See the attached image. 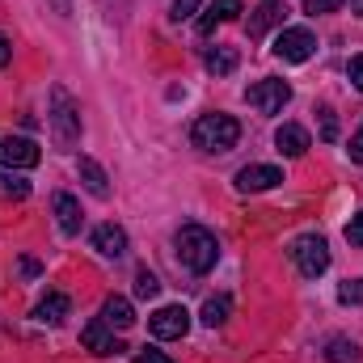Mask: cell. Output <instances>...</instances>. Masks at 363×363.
Segmentation results:
<instances>
[{"label":"cell","mask_w":363,"mask_h":363,"mask_svg":"<svg viewBox=\"0 0 363 363\" xmlns=\"http://www.w3.org/2000/svg\"><path fill=\"white\" fill-rule=\"evenodd\" d=\"M174 245H178V258L190 274H207L220 262V241H216V233L203 228V224H182L178 237H174Z\"/></svg>","instance_id":"obj_1"},{"label":"cell","mask_w":363,"mask_h":363,"mask_svg":"<svg viewBox=\"0 0 363 363\" xmlns=\"http://www.w3.org/2000/svg\"><path fill=\"white\" fill-rule=\"evenodd\" d=\"M47 123H51V140H55V148L72 152V148L81 144V106L72 101V93L64 89V85H55V89H51Z\"/></svg>","instance_id":"obj_2"},{"label":"cell","mask_w":363,"mask_h":363,"mask_svg":"<svg viewBox=\"0 0 363 363\" xmlns=\"http://www.w3.org/2000/svg\"><path fill=\"white\" fill-rule=\"evenodd\" d=\"M190 140L203 152H228L241 140V123L233 114H199L194 127H190Z\"/></svg>","instance_id":"obj_3"},{"label":"cell","mask_w":363,"mask_h":363,"mask_svg":"<svg viewBox=\"0 0 363 363\" xmlns=\"http://www.w3.org/2000/svg\"><path fill=\"white\" fill-rule=\"evenodd\" d=\"M291 262H296V271L304 274V279L325 274L330 271V245H325V237H317V233L296 237L291 241Z\"/></svg>","instance_id":"obj_4"},{"label":"cell","mask_w":363,"mask_h":363,"mask_svg":"<svg viewBox=\"0 0 363 363\" xmlns=\"http://www.w3.org/2000/svg\"><path fill=\"white\" fill-rule=\"evenodd\" d=\"M274 55H279L283 64H304V60H313V55H317V38H313V30H308V26L279 30V38H274Z\"/></svg>","instance_id":"obj_5"},{"label":"cell","mask_w":363,"mask_h":363,"mask_svg":"<svg viewBox=\"0 0 363 363\" xmlns=\"http://www.w3.org/2000/svg\"><path fill=\"white\" fill-rule=\"evenodd\" d=\"M245 101L258 110V114H279L287 101H291V85L287 81H258V85H250L245 89Z\"/></svg>","instance_id":"obj_6"},{"label":"cell","mask_w":363,"mask_h":363,"mask_svg":"<svg viewBox=\"0 0 363 363\" xmlns=\"http://www.w3.org/2000/svg\"><path fill=\"white\" fill-rule=\"evenodd\" d=\"M148 330H152V338H161V342L186 338V330H190V313H186L182 304H165V308H157V313L148 317Z\"/></svg>","instance_id":"obj_7"},{"label":"cell","mask_w":363,"mask_h":363,"mask_svg":"<svg viewBox=\"0 0 363 363\" xmlns=\"http://www.w3.org/2000/svg\"><path fill=\"white\" fill-rule=\"evenodd\" d=\"M38 161H43V152H38L34 140H26V135H4L0 140V165L4 169H34Z\"/></svg>","instance_id":"obj_8"},{"label":"cell","mask_w":363,"mask_h":363,"mask_svg":"<svg viewBox=\"0 0 363 363\" xmlns=\"http://www.w3.org/2000/svg\"><path fill=\"white\" fill-rule=\"evenodd\" d=\"M81 342H85V351H93V355H118V351H123V342L114 338V330H110L101 317L81 330Z\"/></svg>","instance_id":"obj_9"},{"label":"cell","mask_w":363,"mask_h":363,"mask_svg":"<svg viewBox=\"0 0 363 363\" xmlns=\"http://www.w3.org/2000/svg\"><path fill=\"white\" fill-rule=\"evenodd\" d=\"M283 17H287V4L283 0H262L254 13H250V38H262L267 30H274V26H283Z\"/></svg>","instance_id":"obj_10"},{"label":"cell","mask_w":363,"mask_h":363,"mask_svg":"<svg viewBox=\"0 0 363 363\" xmlns=\"http://www.w3.org/2000/svg\"><path fill=\"white\" fill-rule=\"evenodd\" d=\"M283 174L274 169V165H245L241 174H237V190H245V194H258V190H271L279 186Z\"/></svg>","instance_id":"obj_11"},{"label":"cell","mask_w":363,"mask_h":363,"mask_svg":"<svg viewBox=\"0 0 363 363\" xmlns=\"http://www.w3.org/2000/svg\"><path fill=\"white\" fill-rule=\"evenodd\" d=\"M93 250H97L101 258H123V254H127V233H123L118 224H97V228H93Z\"/></svg>","instance_id":"obj_12"},{"label":"cell","mask_w":363,"mask_h":363,"mask_svg":"<svg viewBox=\"0 0 363 363\" xmlns=\"http://www.w3.org/2000/svg\"><path fill=\"white\" fill-rule=\"evenodd\" d=\"M274 144H279V152H283V157H304L313 140H308V131H304L300 123H283V127L274 131Z\"/></svg>","instance_id":"obj_13"},{"label":"cell","mask_w":363,"mask_h":363,"mask_svg":"<svg viewBox=\"0 0 363 363\" xmlns=\"http://www.w3.org/2000/svg\"><path fill=\"white\" fill-rule=\"evenodd\" d=\"M101 321H106L110 330H131V325H135L131 300H127V296H110V300L101 304Z\"/></svg>","instance_id":"obj_14"},{"label":"cell","mask_w":363,"mask_h":363,"mask_svg":"<svg viewBox=\"0 0 363 363\" xmlns=\"http://www.w3.org/2000/svg\"><path fill=\"white\" fill-rule=\"evenodd\" d=\"M51 207H55V220H60V228H64L68 237H77V233H81V203H77L72 194H64V190H60V194L51 199Z\"/></svg>","instance_id":"obj_15"},{"label":"cell","mask_w":363,"mask_h":363,"mask_svg":"<svg viewBox=\"0 0 363 363\" xmlns=\"http://www.w3.org/2000/svg\"><path fill=\"white\" fill-rule=\"evenodd\" d=\"M77 174H81V182H85V190H89L93 199H110V178H106V169L93 157H81Z\"/></svg>","instance_id":"obj_16"},{"label":"cell","mask_w":363,"mask_h":363,"mask_svg":"<svg viewBox=\"0 0 363 363\" xmlns=\"http://www.w3.org/2000/svg\"><path fill=\"white\" fill-rule=\"evenodd\" d=\"M68 296L64 291H47V300H38V308H34V321H43V325H60L64 317H68Z\"/></svg>","instance_id":"obj_17"},{"label":"cell","mask_w":363,"mask_h":363,"mask_svg":"<svg viewBox=\"0 0 363 363\" xmlns=\"http://www.w3.org/2000/svg\"><path fill=\"white\" fill-rule=\"evenodd\" d=\"M233 17H241V0H216L207 17H199V34H211L216 21H233Z\"/></svg>","instance_id":"obj_18"},{"label":"cell","mask_w":363,"mask_h":363,"mask_svg":"<svg viewBox=\"0 0 363 363\" xmlns=\"http://www.w3.org/2000/svg\"><path fill=\"white\" fill-rule=\"evenodd\" d=\"M325 359H330V363H363V351L351 342V338H330Z\"/></svg>","instance_id":"obj_19"},{"label":"cell","mask_w":363,"mask_h":363,"mask_svg":"<svg viewBox=\"0 0 363 363\" xmlns=\"http://www.w3.org/2000/svg\"><path fill=\"white\" fill-rule=\"evenodd\" d=\"M203 64H207V72H216V77H228V72L237 68V51H233V47H211Z\"/></svg>","instance_id":"obj_20"},{"label":"cell","mask_w":363,"mask_h":363,"mask_svg":"<svg viewBox=\"0 0 363 363\" xmlns=\"http://www.w3.org/2000/svg\"><path fill=\"white\" fill-rule=\"evenodd\" d=\"M228 313H233V300H228V296H211V300L203 304V325H211V330H216V325H224V321H228Z\"/></svg>","instance_id":"obj_21"},{"label":"cell","mask_w":363,"mask_h":363,"mask_svg":"<svg viewBox=\"0 0 363 363\" xmlns=\"http://www.w3.org/2000/svg\"><path fill=\"white\" fill-rule=\"evenodd\" d=\"M135 296H140V300H157V296H161V279L148 271V267L135 271Z\"/></svg>","instance_id":"obj_22"},{"label":"cell","mask_w":363,"mask_h":363,"mask_svg":"<svg viewBox=\"0 0 363 363\" xmlns=\"http://www.w3.org/2000/svg\"><path fill=\"white\" fill-rule=\"evenodd\" d=\"M0 194L4 199H26L30 194V182L17 178V174H0Z\"/></svg>","instance_id":"obj_23"},{"label":"cell","mask_w":363,"mask_h":363,"mask_svg":"<svg viewBox=\"0 0 363 363\" xmlns=\"http://www.w3.org/2000/svg\"><path fill=\"white\" fill-rule=\"evenodd\" d=\"M338 300H342V304H363V279H347V283L338 287Z\"/></svg>","instance_id":"obj_24"},{"label":"cell","mask_w":363,"mask_h":363,"mask_svg":"<svg viewBox=\"0 0 363 363\" xmlns=\"http://www.w3.org/2000/svg\"><path fill=\"white\" fill-rule=\"evenodd\" d=\"M321 140H338V118H334L330 106L321 110Z\"/></svg>","instance_id":"obj_25"},{"label":"cell","mask_w":363,"mask_h":363,"mask_svg":"<svg viewBox=\"0 0 363 363\" xmlns=\"http://www.w3.org/2000/svg\"><path fill=\"white\" fill-rule=\"evenodd\" d=\"M334 9H342V0H304V13H313V17L334 13Z\"/></svg>","instance_id":"obj_26"},{"label":"cell","mask_w":363,"mask_h":363,"mask_svg":"<svg viewBox=\"0 0 363 363\" xmlns=\"http://www.w3.org/2000/svg\"><path fill=\"white\" fill-rule=\"evenodd\" d=\"M199 4H203V0H174V21L194 17V13H199Z\"/></svg>","instance_id":"obj_27"},{"label":"cell","mask_w":363,"mask_h":363,"mask_svg":"<svg viewBox=\"0 0 363 363\" xmlns=\"http://www.w3.org/2000/svg\"><path fill=\"white\" fill-rule=\"evenodd\" d=\"M347 241H351V245H363V211L359 216H351V224H347Z\"/></svg>","instance_id":"obj_28"},{"label":"cell","mask_w":363,"mask_h":363,"mask_svg":"<svg viewBox=\"0 0 363 363\" xmlns=\"http://www.w3.org/2000/svg\"><path fill=\"white\" fill-rule=\"evenodd\" d=\"M347 77H351V85L363 93V55H355V60L347 64Z\"/></svg>","instance_id":"obj_29"},{"label":"cell","mask_w":363,"mask_h":363,"mask_svg":"<svg viewBox=\"0 0 363 363\" xmlns=\"http://www.w3.org/2000/svg\"><path fill=\"white\" fill-rule=\"evenodd\" d=\"M135 363H174V359H169L165 351H152V347H144V351L135 355Z\"/></svg>","instance_id":"obj_30"},{"label":"cell","mask_w":363,"mask_h":363,"mask_svg":"<svg viewBox=\"0 0 363 363\" xmlns=\"http://www.w3.org/2000/svg\"><path fill=\"white\" fill-rule=\"evenodd\" d=\"M17 271L26 274V279H38V274H43V267H38L34 258H21V262H17Z\"/></svg>","instance_id":"obj_31"},{"label":"cell","mask_w":363,"mask_h":363,"mask_svg":"<svg viewBox=\"0 0 363 363\" xmlns=\"http://www.w3.org/2000/svg\"><path fill=\"white\" fill-rule=\"evenodd\" d=\"M351 161H359L363 165V127L355 131V140H351Z\"/></svg>","instance_id":"obj_32"},{"label":"cell","mask_w":363,"mask_h":363,"mask_svg":"<svg viewBox=\"0 0 363 363\" xmlns=\"http://www.w3.org/2000/svg\"><path fill=\"white\" fill-rule=\"evenodd\" d=\"M9 60H13V43H9V38H4V34H0V68H4V64H9Z\"/></svg>","instance_id":"obj_33"},{"label":"cell","mask_w":363,"mask_h":363,"mask_svg":"<svg viewBox=\"0 0 363 363\" xmlns=\"http://www.w3.org/2000/svg\"><path fill=\"white\" fill-rule=\"evenodd\" d=\"M351 13H355V17H363V0H355V4H351Z\"/></svg>","instance_id":"obj_34"},{"label":"cell","mask_w":363,"mask_h":363,"mask_svg":"<svg viewBox=\"0 0 363 363\" xmlns=\"http://www.w3.org/2000/svg\"><path fill=\"white\" fill-rule=\"evenodd\" d=\"M101 4H106V9H110V0H101Z\"/></svg>","instance_id":"obj_35"}]
</instances>
